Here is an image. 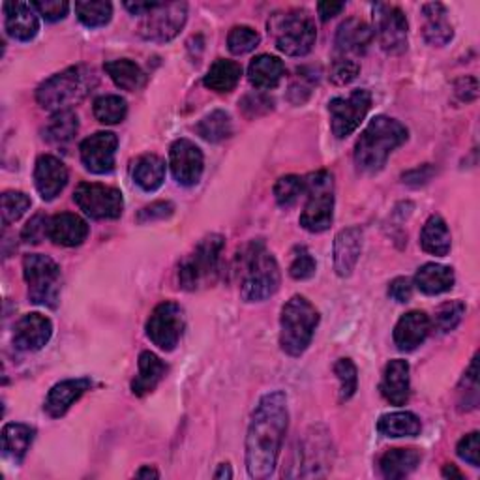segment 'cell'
<instances>
[{
	"instance_id": "cell-21",
	"label": "cell",
	"mask_w": 480,
	"mask_h": 480,
	"mask_svg": "<svg viewBox=\"0 0 480 480\" xmlns=\"http://www.w3.org/2000/svg\"><path fill=\"white\" fill-rule=\"evenodd\" d=\"M5 27L17 42H31L40 32L38 12L29 3H5Z\"/></svg>"
},
{
	"instance_id": "cell-57",
	"label": "cell",
	"mask_w": 480,
	"mask_h": 480,
	"mask_svg": "<svg viewBox=\"0 0 480 480\" xmlns=\"http://www.w3.org/2000/svg\"><path fill=\"white\" fill-rule=\"evenodd\" d=\"M456 94L460 96L462 102H473L478 94V83L475 78H462L456 83Z\"/></svg>"
},
{
	"instance_id": "cell-1",
	"label": "cell",
	"mask_w": 480,
	"mask_h": 480,
	"mask_svg": "<svg viewBox=\"0 0 480 480\" xmlns=\"http://www.w3.org/2000/svg\"><path fill=\"white\" fill-rule=\"evenodd\" d=\"M287 426L290 410L285 392L274 391L263 396L255 405L246 436V467L252 478L263 480L272 476Z\"/></svg>"
},
{
	"instance_id": "cell-38",
	"label": "cell",
	"mask_w": 480,
	"mask_h": 480,
	"mask_svg": "<svg viewBox=\"0 0 480 480\" xmlns=\"http://www.w3.org/2000/svg\"><path fill=\"white\" fill-rule=\"evenodd\" d=\"M78 130H79L78 115L71 109H66V111H59L51 116L50 125L45 126L43 137L50 143H53V145H64V143L74 139Z\"/></svg>"
},
{
	"instance_id": "cell-41",
	"label": "cell",
	"mask_w": 480,
	"mask_h": 480,
	"mask_svg": "<svg viewBox=\"0 0 480 480\" xmlns=\"http://www.w3.org/2000/svg\"><path fill=\"white\" fill-rule=\"evenodd\" d=\"M78 19L87 29L106 27L113 17V5L106 0H87V3H76Z\"/></svg>"
},
{
	"instance_id": "cell-24",
	"label": "cell",
	"mask_w": 480,
	"mask_h": 480,
	"mask_svg": "<svg viewBox=\"0 0 480 480\" xmlns=\"http://www.w3.org/2000/svg\"><path fill=\"white\" fill-rule=\"evenodd\" d=\"M381 394L392 405H405L410 402L411 385H410V365L407 360L394 358L387 365L381 381Z\"/></svg>"
},
{
	"instance_id": "cell-3",
	"label": "cell",
	"mask_w": 480,
	"mask_h": 480,
	"mask_svg": "<svg viewBox=\"0 0 480 480\" xmlns=\"http://www.w3.org/2000/svg\"><path fill=\"white\" fill-rule=\"evenodd\" d=\"M410 137V132L396 118L379 115L360 134L355 145V165L363 173H379L391 154Z\"/></svg>"
},
{
	"instance_id": "cell-26",
	"label": "cell",
	"mask_w": 480,
	"mask_h": 480,
	"mask_svg": "<svg viewBox=\"0 0 480 480\" xmlns=\"http://www.w3.org/2000/svg\"><path fill=\"white\" fill-rule=\"evenodd\" d=\"M165 374L167 365L163 360L152 351H143L139 355V374L132 381V392L135 396L151 394L160 385V381L165 377Z\"/></svg>"
},
{
	"instance_id": "cell-60",
	"label": "cell",
	"mask_w": 480,
	"mask_h": 480,
	"mask_svg": "<svg viewBox=\"0 0 480 480\" xmlns=\"http://www.w3.org/2000/svg\"><path fill=\"white\" fill-rule=\"evenodd\" d=\"M160 3H141V0H135V3H125V8L139 17H145L149 12H152Z\"/></svg>"
},
{
	"instance_id": "cell-56",
	"label": "cell",
	"mask_w": 480,
	"mask_h": 480,
	"mask_svg": "<svg viewBox=\"0 0 480 480\" xmlns=\"http://www.w3.org/2000/svg\"><path fill=\"white\" fill-rule=\"evenodd\" d=\"M389 297L400 304L410 302L413 297V283L410 278H394L389 285Z\"/></svg>"
},
{
	"instance_id": "cell-32",
	"label": "cell",
	"mask_w": 480,
	"mask_h": 480,
	"mask_svg": "<svg viewBox=\"0 0 480 480\" xmlns=\"http://www.w3.org/2000/svg\"><path fill=\"white\" fill-rule=\"evenodd\" d=\"M415 285L426 295H441L454 287V271L438 263H426L415 274Z\"/></svg>"
},
{
	"instance_id": "cell-42",
	"label": "cell",
	"mask_w": 480,
	"mask_h": 480,
	"mask_svg": "<svg viewBox=\"0 0 480 480\" xmlns=\"http://www.w3.org/2000/svg\"><path fill=\"white\" fill-rule=\"evenodd\" d=\"M306 196V180L297 175H285L274 184V199L282 208H291Z\"/></svg>"
},
{
	"instance_id": "cell-34",
	"label": "cell",
	"mask_w": 480,
	"mask_h": 480,
	"mask_svg": "<svg viewBox=\"0 0 480 480\" xmlns=\"http://www.w3.org/2000/svg\"><path fill=\"white\" fill-rule=\"evenodd\" d=\"M240 78H243V66L235 60L218 59V60H214V64L207 71L203 83L207 88L214 92L226 94V92H231L238 85Z\"/></svg>"
},
{
	"instance_id": "cell-36",
	"label": "cell",
	"mask_w": 480,
	"mask_h": 480,
	"mask_svg": "<svg viewBox=\"0 0 480 480\" xmlns=\"http://www.w3.org/2000/svg\"><path fill=\"white\" fill-rule=\"evenodd\" d=\"M377 429L385 438H415L420 434L422 424L415 413L396 411L383 415L377 420Z\"/></svg>"
},
{
	"instance_id": "cell-28",
	"label": "cell",
	"mask_w": 480,
	"mask_h": 480,
	"mask_svg": "<svg viewBox=\"0 0 480 480\" xmlns=\"http://www.w3.org/2000/svg\"><path fill=\"white\" fill-rule=\"evenodd\" d=\"M422 460L417 448H391L379 458V469L385 478L396 480L411 475Z\"/></svg>"
},
{
	"instance_id": "cell-27",
	"label": "cell",
	"mask_w": 480,
	"mask_h": 480,
	"mask_svg": "<svg viewBox=\"0 0 480 480\" xmlns=\"http://www.w3.org/2000/svg\"><path fill=\"white\" fill-rule=\"evenodd\" d=\"M34 436L36 429L31 428L29 424H21V422L6 424L3 429V454L15 466L23 464L34 441Z\"/></svg>"
},
{
	"instance_id": "cell-19",
	"label": "cell",
	"mask_w": 480,
	"mask_h": 480,
	"mask_svg": "<svg viewBox=\"0 0 480 480\" xmlns=\"http://www.w3.org/2000/svg\"><path fill=\"white\" fill-rule=\"evenodd\" d=\"M365 233L360 227L342 229L334 238V271L340 278H349L363 254Z\"/></svg>"
},
{
	"instance_id": "cell-2",
	"label": "cell",
	"mask_w": 480,
	"mask_h": 480,
	"mask_svg": "<svg viewBox=\"0 0 480 480\" xmlns=\"http://www.w3.org/2000/svg\"><path fill=\"white\" fill-rule=\"evenodd\" d=\"M240 297L245 302H263L280 290V267L263 240H252L238 252Z\"/></svg>"
},
{
	"instance_id": "cell-44",
	"label": "cell",
	"mask_w": 480,
	"mask_h": 480,
	"mask_svg": "<svg viewBox=\"0 0 480 480\" xmlns=\"http://www.w3.org/2000/svg\"><path fill=\"white\" fill-rule=\"evenodd\" d=\"M466 314V304L462 300H448L441 304L436 309V319L434 325L441 334L452 332L456 327H458L464 319Z\"/></svg>"
},
{
	"instance_id": "cell-9",
	"label": "cell",
	"mask_w": 480,
	"mask_h": 480,
	"mask_svg": "<svg viewBox=\"0 0 480 480\" xmlns=\"http://www.w3.org/2000/svg\"><path fill=\"white\" fill-rule=\"evenodd\" d=\"M23 276L29 285V299L34 304L57 308L60 299V269L42 254H29L23 259Z\"/></svg>"
},
{
	"instance_id": "cell-33",
	"label": "cell",
	"mask_w": 480,
	"mask_h": 480,
	"mask_svg": "<svg viewBox=\"0 0 480 480\" xmlns=\"http://www.w3.org/2000/svg\"><path fill=\"white\" fill-rule=\"evenodd\" d=\"M420 246L424 252L431 255H438V257L448 255L450 246H452V238H450L447 222L441 218V216L438 214L429 216L420 233Z\"/></svg>"
},
{
	"instance_id": "cell-14",
	"label": "cell",
	"mask_w": 480,
	"mask_h": 480,
	"mask_svg": "<svg viewBox=\"0 0 480 480\" xmlns=\"http://www.w3.org/2000/svg\"><path fill=\"white\" fill-rule=\"evenodd\" d=\"M374 23L383 51L389 55H400L407 50V17L400 8L375 5Z\"/></svg>"
},
{
	"instance_id": "cell-47",
	"label": "cell",
	"mask_w": 480,
	"mask_h": 480,
	"mask_svg": "<svg viewBox=\"0 0 480 480\" xmlns=\"http://www.w3.org/2000/svg\"><path fill=\"white\" fill-rule=\"evenodd\" d=\"M460 410H475L478 403V355L471 360L469 370L464 374L460 385Z\"/></svg>"
},
{
	"instance_id": "cell-58",
	"label": "cell",
	"mask_w": 480,
	"mask_h": 480,
	"mask_svg": "<svg viewBox=\"0 0 480 480\" xmlns=\"http://www.w3.org/2000/svg\"><path fill=\"white\" fill-rule=\"evenodd\" d=\"M431 175H434V167L429 165H422V167H417V170L405 173L403 175V182L407 184H413V186H419V184H424L431 179Z\"/></svg>"
},
{
	"instance_id": "cell-63",
	"label": "cell",
	"mask_w": 480,
	"mask_h": 480,
	"mask_svg": "<svg viewBox=\"0 0 480 480\" xmlns=\"http://www.w3.org/2000/svg\"><path fill=\"white\" fill-rule=\"evenodd\" d=\"M233 476V471L229 467V464H222L220 469L214 473V478H231Z\"/></svg>"
},
{
	"instance_id": "cell-8",
	"label": "cell",
	"mask_w": 480,
	"mask_h": 480,
	"mask_svg": "<svg viewBox=\"0 0 480 480\" xmlns=\"http://www.w3.org/2000/svg\"><path fill=\"white\" fill-rule=\"evenodd\" d=\"M308 203L300 214V226L309 233H323L334 220V179L328 171L304 177Z\"/></svg>"
},
{
	"instance_id": "cell-49",
	"label": "cell",
	"mask_w": 480,
	"mask_h": 480,
	"mask_svg": "<svg viewBox=\"0 0 480 480\" xmlns=\"http://www.w3.org/2000/svg\"><path fill=\"white\" fill-rule=\"evenodd\" d=\"M360 71V66L353 59L346 57H336L332 69H330V79L334 85H349L351 81L356 79Z\"/></svg>"
},
{
	"instance_id": "cell-40",
	"label": "cell",
	"mask_w": 480,
	"mask_h": 480,
	"mask_svg": "<svg viewBox=\"0 0 480 480\" xmlns=\"http://www.w3.org/2000/svg\"><path fill=\"white\" fill-rule=\"evenodd\" d=\"M94 116L98 123L113 126V125H120L128 115V104L125 98H120L116 94H107V96H100L98 100L94 102Z\"/></svg>"
},
{
	"instance_id": "cell-50",
	"label": "cell",
	"mask_w": 480,
	"mask_h": 480,
	"mask_svg": "<svg viewBox=\"0 0 480 480\" xmlns=\"http://www.w3.org/2000/svg\"><path fill=\"white\" fill-rule=\"evenodd\" d=\"M175 212V205L171 201H156L145 208H141L137 214L139 224H152L158 220H167L171 218Z\"/></svg>"
},
{
	"instance_id": "cell-48",
	"label": "cell",
	"mask_w": 480,
	"mask_h": 480,
	"mask_svg": "<svg viewBox=\"0 0 480 480\" xmlns=\"http://www.w3.org/2000/svg\"><path fill=\"white\" fill-rule=\"evenodd\" d=\"M318 269V263L304 246L297 248L293 254V261H291V267H290V274L293 280H309L311 276L316 274Z\"/></svg>"
},
{
	"instance_id": "cell-23",
	"label": "cell",
	"mask_w": 480,
	"mask_h": 480,
	"mask_svg": "<svg viewBox=\"0 0 480 480\" xmlns=\"http://www.w3.org/2000/svg\"><path fill=\"white\" fill-rule=\"evenodd\" d=\"M431 330L429 318L420 309L407 311L400 318L394 327V344L400 351H415L419 346L424 344L428 334Z\"/></svg>"
},
{
	"instance_id": "cell-11",
	"label": "cell",
	"mask_w": 480,
	"mask_h": 480,
	"mask_svg": "<svg viewBox=\"0 0 480 480\" xmlns=\"http://www.w3.org/2000/svg\"><path fill=\"white\" fill-rule=\"evenodd\" d=\"M186 3H160L139 23V34L147 42L167 43L171 42L186 25Z\"/></svg>"
},
{
	"instance_id": "cell-54",
	"label": "cell",
	"mask_w": 480,
	"mask_h": 480,
	"mask_svg": "<svg viewBox=\"0 0 480 480\" xmlns=\"http://www.w3.org/2000/svg\"><path fill=\"white\" fill-rule=\"evenodd\" d=\"M32 6L45 21L50 23L64 19L69 12V5L64 3V0H42V3H32Z\"/></svg>"
},
{
	"instance_id": "cell-31",
	"label": "cell",
	"mask_w": 480,
	"mask_h": 480,
	"mask_svg": "<svg viewBox=\"0 0 480 480\" xmlns=\"http://www.w3.org/2000/svg\"><path fill=\"white\" fill-rule=\"evenodd\" d=\"M106 74L111 78V81L123 90L135 92L147 85V74L141 69L139 64H135L130 59H118L109 60L104 64Z\"/></svg>"
},
{
	"instance_id": "cell-5",
	"label": "cell",
	"mask_w": 480,
	"mask_h": 480,
	"mask_svg": "<svg viewBox=\"0 0 480 480\" xmlns=\"http://www.w3.org/2000/svg\"><path fill=\"white\" fill-rule=\"evenodd\" d=\"M319 311L306 297L295 295L285 302L280 318V346L290 356H300L314 340Z\"/></svg>"
},
{
	"instance_id": "cell-62",
	"label": "cell",
	"mask_w": 480,
	"mask_h": 480,
	"mask_svg": "<svg viewBox=\"0 0 480 480\" xmlns=\"http://www.w3.org/2000/svg\"><path fill=\"white\" fill-rule=\"evenodd\" d=\"M443 476H447V478H458V480L464 478V475L458 469H456V466H445Z\"/></svg>"
},
{
	"instance_id": "cell-55",
	"label": "cell",
	"mask_w": 480,
	"mask_h": 480,
	"mask_svg": "<svg viewBox=\"0 0 480 480\" xmlns=\"http://www.w3.org/2000/svg\"><path fill=\"white\" fill-rule=\"evenodd\" d=\"M456 452H458V456L464 462H467L473 467H478L480 466V460H478V454H480L478 431H471V434L462 438L458 447H456Z\"/></svg>"
},
{
	"instance_id": "cell-22",
	"label": "cell",
	"mask_w": 480,
	"mask_h": 480,
	"mask_svg": "<svg viewBox=\"0 0 480 480\" xmlns=\"http://www.w3.org/2000/svg\"><path fill=\"white\" fill-rule=\"evenodd\" d=\"M90 387H92V381L88 377L66 379V381L57 383V385L45 398V405H43L45 413L53 419L64 417L69 407L74 405Z\"/></svg>"
},
{
	"instance_id": "cell-59",
	"label": "cell",
	"mask_w": 480,
	"mask_h": 480,
	"mask_svg": "<svg viewBox=\"0 0 480 480\" xmlns=\"http://www.w3.org/2000/svg\"><path fill=\"white\" fill-rule=\"evenodd\" d=\"M346 8L344 3H319L318 5V14H319V19L323 23H327L328 19L340 15V12Z\"/></svg>"
},
{
	"instance_id": "cell-18",
	"label": "cell",
	"mask_w": 480,
	"mask_h": 480,
	"mask_svg": "<svg viewBox=\"0 0 480 480\" xmlns=\"http://www.w3.org/2000/svg\"><path fill=\"white\" fill-rule=\"evenodd\" d=\"M34 184L43 201H53L68 184L66 165L51 154H42L34 167Z\"/></svg>"
},
{
	"instance_id": "cell-46",
	"label": "cell",
	"mask_w": 480,
	"mask_h": 480,
	"mask_svg": "<svg viewBox=\"0 0 480 480\" xmlns=\"http://www.w3.org/2000/svg\"><path fill=\"white\" fill-rule=\"evenodd\" d=\"M32 201L27 194H23V191H5L3 194V222L5 226H10L14 222H17L23 214H25L31 208Z\"/></svg>"
},
{
	"instance_id": "cell-43",
	"label": "cell",
	"mask_w": 480,
	"mask_h": 480,
	"mask_svg": "<svg viewBox=\"0 0 480 480\" xmlns=\"http://www.w3.org/2000/svg\"><path fill=\"white\" fill-rule=\"evenodd\" d=\"M259 42H261L259 32L248 25L233 27L227 36V47L233 55H246L254 51Z\"/></svg>"
},
{
	"instance_id": "cell-4",
	"label": "cell",
	"mask_w": 480,
	"mask_h": 480,
	"mask_svg": "<svg viewBox=\"0 0 480 480\" xmlns=\"http://www.w3.org/2000/svg\"><path fill=\"white\" fill-rule=\"evenodd\" d=\"M96 83L98 79L92 68L71 66L45 79L36 90V100L45 111H66L83 102Z\"/></svg>"
},
{
	"instance_id": "cell-15",
	"label": "cell",
	"mask_w": 480,
	"mask_h": 480,
	"mask_svg": "<svg viewBox=\"0 0 480 480\" xmlns=\"http://www.w3.org/2000/svg\"><path fill=\"white\" fill-rule=\"evenodd\" d=\"M170 163L175 180L180 186H196L205 170L201 149L189 139H177L170 151Z\"/></svg>"
},
{
	"instance_id": "cell-29",
	"label": "cell",
	"mask_w": 480,
	"mask_h": 480,
	"mask_svg": "<svg viewBox=\"0 0 480 480\" xmlns=\"http://www.w3.org/2000/svg\"><path fill=\"white\" fill-rule=\"evenodd\" d=\"M422 14L426 17V25L422 29L424 40L429 45H447L454 38V29L447 19V8L439 3H431L422 6Z\"/></svg>"
},
{
	"instance_id": "cell-53",
	"label": "cell",
	"mask_w": 480,
	"mask_h": 480,
	"mask_svg": "<svg viewBox=\"0 0 480 480\" xmlns=\"http://www.w3.org/2000/svg\"><path fill=\"white\" fill-rule=\"evenodd\" d=\"M240 107H243V111L248 118H254V116L269 113L272 109V100L265 94L255 92V94L245 96L243 102H240Z\"/></svg>"
},
{
	"instance_id": "cell-17",
	"label": "cell",
	"mask_w": 480,
	"mask_h": 480,
	"mask_svg": "<svg viewBox=\"0 0 480 480\" xmlns=\"http://www.w3.org/2000/svg\"><path fill=\"white\" fill-rule=\"evenodd\" d=\"M53 336V323L38 311L23 316L14 330V346L19 351H40L50 344Z\"/></svg>"
},
{
	"instance_id": "cell-39",
	"label": "cell",
	"mask_w": 480,
	"mask_h": 480,
	"mask_svg": "<svg viewBox=\"0 0 480 480\" xmlns=\"http://www.w3.org/2000/svg\"><path fill=\"white\" fill-rule=\"evenodd\" d=\"M196 132L199 137H203L208 143H220L231 137L233 134L231 116L224 109H216L199 120Z\"/></svg>"
},
{
	"instance_id": "cell-30",
	"label": "cell",
	"mask_w": 480,
	"mask_h": 480,
	"mask_svg": "<svg viewBox=\"0 0 480 480\" xmlns=\"http://www.w3.org/2000/svg\"><path fill=\"white\" fill-rule=\"evenodd\" d=\"M283 74L285 66L274 55H259L248 66V79L259 90L276 88Z\"/></svg>"
},
{
	"instance_id": "cell-35",
	"label": "cell",
	"mask_w": 480,
	"mask_h": 480,
	"mask_svg": "<svg viewBox=\"0 0 480 480\" xmlns=\"http://www.w3.org/2000/svg\"><path fill=\"white\" fill-rule=\"evenodd\" d=\"M134 182L145 191H156L165 180V162L156 154H143L135 160Z\"/></svg>"
},
{
	"instance_id": "cell-52",
	"label": "cell",
	"mask_w": 480,
	"mask_h": 480,
	"mask_svg": "<svg viewBox=\"0 0 480 480\" xmlns=\"http://www.w3.org/2000/svg\"><path fill=\"white\" fill-rule=\"evenodd\" d=\"M43 236H50V220L43 214H36L34 218L23 227L21 238L27 245H40Z\"/></svg>"
},
{
	"instance_id": "cell-25",
	"label": "cell",
	"mask_w": 480,
	"mask_h": 480,
	"mask_svg": "<svg viewBox=\"0 0 480 480\" xmlns=\"http://www.w3.org/2000/svg\"><path fill=\"white\" fill-rule=\"evenodd\" d=\"M88 236V224L78 214L62 212L50 220V238L59 246H81Z\"/></svg>"
},
{
	"instance_id": "cell-10",
	"label": "cell",
	"mask_w": 480,
	"mask_h": 480,
	"mask_svg": "<svg viewBox=\"0 0 480 480\" xmlns=\"http://www.w3.org/2000/svg\"><path fill=\"white\" fill-rule=\"evenodd\" d=\"M74 201L94 220H115L125 210L120 189L98 182H81L74 191Z\"/></svg>"
},
{
	"instance_id": "cell-16",
	"label": "cell",
	"mask_w": 480,
	"mask_h": 480,
	"mask_svg": "<svg viewBox=\"0 0 480 480\" xmlns=\"http://www.w3.org/2000/svg\"><path fill=\"white\" fill-rule=\"evenodd\" d=\"M118 147V137L113 132H96L87 137L81 147V162L87 171L94 175H107L115 170V154Z\"/></svg>"
},
{
	"instance_id": "cell-7",
	"label": "cell",
	"mask_w": 480,
	"mask_h": 480,
	"mask_svg": "<svg viewBox=\"0 0 480 480\" xmlns=\"http://www.w3.org/2000/svg\"><path fill=\"white\" fill-rule=\"evenodd\" d=\"M269 34H272L278 51L290 57H304L314 50L318 29L306 10H287L271 15Z\"/></svg>"
},
{
	"instance_id": "cell-13",
	"label": "cell",
	"mask_w": 480,
	"mask_h": 480,
	"mask_svg": "<svg viewBox=\"0 0 480 480\" xmlns=\"http://www.w3.org/2000/svg\"><path fill=\"white\" fill-rule=\"evenodd\" d=\"M184 332V311L173 300L160 302L147 321L149 340L162 351H173Z\"/></svg>"
},
{
	"instance_id": "cell-6",
	"label": "cell",
	"mask_w": 480,
	"mask_h": 480,
	"mask_svg": "<svg viewBox=\"0 0 480 480\" xmlns=\"http://www.w3.org/2000/svg\"><path fill=\"white\" fill-rule=\"evenodd\" d=\"M226 246L222 235H207L191 250L179 267V283L184 291H199L216 282L220 272V257Z\"/></svg>"
},
{
	"instance_id": "cell-51",
	"label": "cell",
	"mask_w": 480,
	"mask_h": 480,
	"mask_svg": "<svg viewBox=\"0 0 480 480\" xmlns=\"http://www.w3.org/2000/svg\"><path fill=\"white\" fill-rule=\"evenodd\" d=\"M314 85H318V78H314V74H308L306 68L299 69L297 78L290 88V98L295 104H302L311 94V88H314Z\"/></svg>"
},
{
	"instance_id": "cell-12",
	"label": "cell",
	"mask_w": 480,
	"mask_h": 480,
	"mask_svg": "<svg viewBox=\"0 0 480 480\" xmlns=\"http://www.w3.org/2000/svg\"><path fill=\"white\" fill-rule=\"evenodd\" d=\"M372 107V94L366 88L353 90L347 98H334L328 104L332 134L338 139L349 137Z\"/></svg>"
},
{
	"instance_id": "cell-37",
	"label": "cell",
	"mask_w": 480,
	"mask_h": 480,
	"mask_svg": "<svg viewBox=\"0 0 480 480\" xmlns=\"http://www.w3.org/2000/svg\"><path fill=\"white\" fill-rule=\"evenodd\" d=\"M328 454L330 447L327 441H323L321 436L316 434V438H311L306 443V448L300 452L302 458V469H299L297 476H323L327 475L328 466Z\"/></svg>"
},
{
	"instance_id": "cell-45",
	"label": "cell",
	"mask_w": 480,
	"mask_h": 480,
	"mask_svg": "<svg viewBox=\"0 0 480 480\" xmlns=\"http://www.w3.org/2000/svg\"><path fill=\"white\" fill-rule=\"evenodd\" d=\"M334 374L340 381V402L353 398L358 387V372L351 358H338L334 365Z\"/></svg>"
},
{
	"instance_id": "cell-20",
	"label": "cell",
	"mask_w": 480,
	"mask_h": 480,
	"mask_svg": "<svg viewBox=\"0 0 480 480\" xmlns=\"http://www.w3.org/2000/svg\"><path fill=\"white\" fill-rule=\"evenodd\" d=\"M372 42H374V31L368 23L351 17V19H346L338 27L334 43H336L338 57L351 59V57L365 55Z\"/></svg>"
},
{
	"instance_id": "cell-61",
	"label": "cell",
	"mask_w": 480,
	"mask_h": 480,
	"mask_svg": "<svg viewBox=\"0 0 480 480\" xmlns=\"http://www.w3.org/2000/svg\"><path fill=\"white\" fill-rule=\"evenodd\" d=\"M135 476H139V478H158L160 476V473L156 471V469H152L151 466H147V467H143V469H139L137 473H135Z\"/></svg>"
}]
</instances>
